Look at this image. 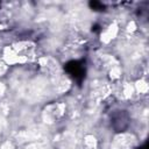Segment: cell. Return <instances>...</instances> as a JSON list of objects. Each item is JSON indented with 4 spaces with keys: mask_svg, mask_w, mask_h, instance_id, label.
<instances>
[{
    "mask_svg": "<svg viewBox=\"0 0 149 149\" xmlns=\"http://www.w3.org/2000/svg\"><path fill=\"white\" fill-rule=\"evenodd\" d=\"M66 113V102H52L45 106L41 116L45 125H54Z\"/></svg>",
    "mask_w": 149,
    "mask_h": 149,
    "instance_id": "cell-1",
    "label": "cell"
},
{
    "mask_svg": "<svg viewBox=\"0 0 149 149\" xmlns=\"http://www.w3.org/2000/svg\"><path fill=\"white\" fill-rule=\"evenodd\" d=\"M136 141V136L132 133H119L112 139L111 149H133Z\"/></svg>",
    "mask_w": 149,
    "mask_h": 149,
    "instance_id": "cell-2",
    "label": "cell"
},
{
    "mask_svg": "<svg viewBox=\"0 0 149 149\" xmlns=\"http://www.w3.org/2000/svg\"><path fill=\"white\" fill-rule=\"evenodd\" d=\"M120 33V27L116 21L111 22L100 34V42L102 44H109L111 42L115 41L118 38V35Z\"/></svg>",
    "mask_w": 149,
    "mask_h": 149,
    "instance_id": "cell-3",
    "label": "cell"
},
{
    "mask_svg": "<svg viewBox=\"0 0 149 149\" xmlns=\"http://www.w3.org/2000/svg\"><path fill=\"white\" fill-rule=\"evenodd\" d=\"M134 88H135V93H137L139 95H144L147 94L148 90H149V86H148V83L144 78H139L134 81Z\"/></svg>",
    "mask_w": 149,
    "mask_h": 149,
    "instance_id": "cell-4",
    "label": "cell"
},
{
    "mask_svg": "<svg viewBox=\"0 0 149 149\" xmlns=\"http://www.w3.org/2000/svg\"><path fill=\"white\" fill-rule=\"evenodd\" d=\"M84 149H98V139L93 134H86L83 139Z\"/></svg>",
    "mask_w": 149,
    "mask_h": 149,
    "instance_id": "cell-5",
    "label": "cell"
},
{
    "mask_svg": "<svg viewBox=\"0 0 149 149\" xmlns=\"http://www.w3.org/2000/svg\"><path fill=\"white\" fill-rule=\"evenodd\" d=\"M0 149H15V146L10 140H6L0 144Z\"/></svg>",
    "mask_w": 149,
    "mask_h": 149,
    "instance_id": "cell-6",
    "label": "cell"
},
{
    "mask_svg": "<svg viewBox=\"0 0 149 149\" xmlns=\"http://www.w3.org/2000/svg\"><path fill=\"white\" fill-rule=\"evenodd\" d=\"M6 90H7V87H6V84H3L2 81H0V98L6 93Z\"/></svg>",
    "mask_w": 149,
    "mask_h": 149,
    "instance_id": "cell-7",
    "label": "cell"
}]
</instances>
